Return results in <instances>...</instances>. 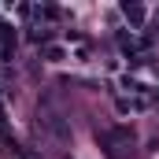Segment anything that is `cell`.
<instances>
[{
  "instance_id": "cell-2",
  "label": "cell",
  "mask_w": 159,
  "mask_h": 159,
  "mask_svg": "<svg viewBox=\"0 0 159 159\" xmlns=\"http://www.w3.org/2000/svg\"><path fill=\"white\" fill-rule=\"evenodd\" d=\"M126 19H129V22H144V7H137V4H126Z\"/></svg>"
},
{
  "instance_id": "cell-1",
  "label": "cell",
  "mask_w": 159,
  "mask_h": 159,
  "mask_svg": "<svg viewBox=\"0 0 159 159\" xmlns=\"http://www.w3.org/2000/svg\"><path fill=\"white\" fill-rule=\"evenodd\" d=\"M44 129H48V133H52V137H56V141H59V144H67V141H70V122L63 119V115H59V111H52V107H48V111H44Z\"/></svg>"
}]
</instances>
